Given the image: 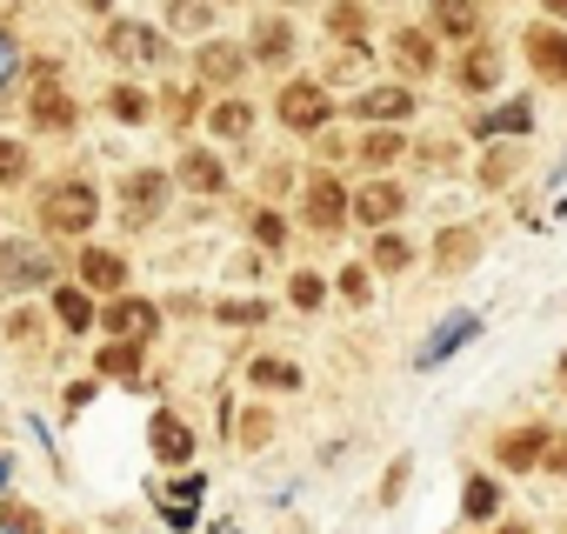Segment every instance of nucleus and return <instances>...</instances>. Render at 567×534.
Listing matches in <instances>:
<instances>
[{
    "label": "nucleus",
    "instance_id": "1",
    "mask_svg": "<svg viewBox=\"0 0 567 534\" xmlns=\"http://www.w3.org/2000/svg\"><path fill=\"white\" fill-rule=\"evenodd\" d=\"M41 220H48V234H87L101 220V194L81 174H68V181H54L41 194Z\"/></svg>",
    "mask_w": 567,
    "mask_h": 534
},
{
    "label": "nucleus",
    "instance_id": "2",
    "mask_svg": "<svg viewBox=\"0 0 567 534\" xmlns=\"http://www.w3.org/2000/svg\"><path fill=\"white\" fill-rule=\"evenodd\" d=\"M328 94H321V81H288L280 88V121H288L295 134H321L328 127Z\"/></svg>",
    "mask_w": 567,
    "mask_h": 534
},
{
    "label": "nucleus",
    "instance_id": "3",
    "mask_svg": "<svg viewBox=\"0 0 567 534\" xmlns=\"http://www.w3.org/2000/svg\"><path fill=\"white\" fill-rule=\"evenodd\" d=\"M48 281V254L34 240H8L0 247V288H41Z\"/></svg>",
    "mask_w": 567,
    "mask_h": 534
},
{
    "label": "nucleus",
    "instance_id": "4",
    "mask_svg": "<svg viewBox=\"0 0 567 534\" xmlns=\"http://www.w3.org/2000/svg\"><path fill=\"white\" fill-rule=\"evenodd\" d=\"M107 54H114L121 68H147V61H161V34L141 28V21H114V28H107Z\"/></svg>",
    "mask_w": 567,
    "mask_h": 534
},
{
    "label": "nucleus",
    "instance_id": "5",
    "mask_svg": "<svg viewBox=\"0 0 567 534\" xmlns=\"http://www.w3.org/2000/svg\"><path fill=\"white\" fill-rule=\"evenodd\" d=\"M341 220H348V187H341L334 174H315V181H308V227L334 234Z\"/></svg>",
    "mask_w": 567,
    "mask_h": 534
},
{
    "label": "nucleus",
    "instance_id": "6",
    "mask_svg": "<svg viewBox=\"0 0 567 534\" xmlns=\"http://www.w3.org/2000/svg\"><path fill=\"white\" fill-rule=\"evenodd\" d=\"M161 201H167V174H127L121 181V207H127V220L141 227V220H154L161 214Z\"/></svg>",
    "mask_w": 567,
    "mask_h": 534
},
{
    "label": "nucleus",
    "instance_id": "7",
    "mask_svg": "<svg viewBox=\"0 0 567 534\" xmlns=\"http://www.w3.org/2000/svg\"><path fill=\"white\" fill-rule=\"evenodd\" d=\"M401 207H408V194H401L394 181H374V187H361V194L348 201V214H354V220H368V227H388Z\"/></svg>",
    "mask_w": 567,
    "mask_h": 534
},
{
    "label": "nucleus",
    "instance_id": "8",
    "mask_svg": "<svg viewBox=\"0 0 567 534\" xmlns=\"http://www.w3.org/2000/svg\"><path fill=\"white\" fill-rule=\"evenodd\" d=\"M121 281H127V260L121 254H107V247H87L81 254V288L87 295H121Z\"/></svg>",
    "mask_w": 567,
    "mask_h": 534
},
{
    "label": "nucleus",
    "instance_id": "9",
    "mask_svg": "<svg viewBox=\"0 0 567 534\" xmlns=\"http://www.w3.org/2000/svg\"><path fill=\"white\" fill-rule=\"evenodd\" d=\"M527 61L540 81H567V34L560 28H534L527 34Z\"/></svg>",
    "mask_w": 567,
    "mask_h": 534
},
{
    "label": "nucleus",
    "instance_id": "10",
    "mask_svg": "<svg viewBox=\"0 0 567 534\" xmlns=\"http://www.w3.org/2000/svg\"><path fill=\"white\" fill-rule=\"evenodd\" d=\"M394 68H401L408 81L434 74V34H421V28H401V34H394Z\"/></svg>",
    "mask_w": 567,
    "mask_h": 534
},
{
    "label": "nucleus",
    "instance_id": "11",
    "mask_svg": "<svg viewBox=\"0 0 567 534\" xmlns=\"http://www.w3.org/2000/svg\"><path fill=\"white\" fill-rule=\"evenodd\" d=\"M147 441H154V454H161V461H194V428H187L181 414H154Z\"/></svg>",
    "mask_w": 567,
    "mask_h": 534
},
{
    "label": "nucleus",
    "instance_id": "12",
    "mask_svg": "<svg viewBox=\"0 0 567 534\" xmlns=\"http://www.w3.org/2000/svg\"><path fill=\"white\" fill-rule=\"evenodd\" d=\"M494 81H501V54H494V48H474V54L454 68V88H461V94H487Z\"/></svg>",
    "mask_w": 567,
    "mask_h": 534
},
{
    "label": "nucleus",
    "instance_id": "13",
    "mask_svg": "<svg viewBox=\"0 0 567 534\" xmlns=\"http://www.w3.org/2000/svg\"><path fill=\"white\" fill-rule=\"evenodd\" d=\"M408 107H414V94H408V88H368V94L354 101V114H361V121H401Z\"/></svg>",
    "mask_w": 567,
    "mask_h": 534
},
{
    "label": "nucleus",
    "instance_id": "14",
    "mask_svg": "<svg viewBox=\"0 0 567 534\" xmlns=\"http://www.w3.org/2000/svg\"><path fill=\"white\" fill-rule=\"evenodd\" d=\"M181 187H194V194H220V187H227V167H220L214 154L194 147V154H181Z\"/></svg>",
    "mask_w": 567,
    "mask_h": 534
},
{
    "label": "nucleus",
    "instance_id": "15",
    "mask_svg": "<svg viewBox=\"0 0 567 534\" xmlns=\"http://www.w3.org/2000/svg\"><path fill=\"white\" fill-rule=\"evenodd\" d=\"M507 468H534L540 454H547V428H514V434H501V448H494Z\"/></svg>",
    "mask_w": 567,
    "mask_h": 534
},
{
    "label": "nucleus",
    "instance_id": "16",
    "mask_svg": "<svg viewBox=\"0 0 567 534\" xmlns=\"http://www.w3.org/2000/svg\"><path fill=\"white\" fill-rule=\"evenodd\" d=\"M240 68H247V54L234 41H207L200 48V81H240Z\"/></svg>",
    "mask_w": 567,
    "mask_h": 534
},
{
    "label": "nucleus",
    "instance_id": "17",
    "mask_svg": "<svg viewBox=\"0 0 567 534\" xmlns=\"http://www.w3.org/2000/svg\"><path fill=\"white\" fill-rule=\"evenodd\" d=\"M107 328H114V335H141V341H147V335L161 328V315H154V301H114V308H107Z\"/></svg>",
    "mask_w": 567,
    "mask_h": 534
},
{
    "label": "nucleus",
    "instance_id": "18",
    "mask_svg": "<svg viewBox=\"0 0 567 534\" xmlns=\"http://www.w3.org/2000/svg\"><path fill=\"white\" fill-rule=\"evenodd\" d=\"M288 54H295V28H288V21H260V34H254V61L280 68Z\"/></svg>",
    "mask_w": 567,
    "mask_h": 534
},
{
    "label": "nucleus",
    "instance_id": "19",
    "mask_svg": "<svg viewBox=\"0 0 567 534\" xmlns=\"http://www.w3.org/2000/svg\"><path fill=\"white\" fill-rule=\"evenodd\" d=\"M28 114H34V127H48V134H61V127H74V101H68L61 88H41Z\"/></svg>",
    "mask_w": 567,
    "mask_h": 534
},
{
    "label": "nucleus",
    "instance_id": "20",
    "mask_svg": "<svg viewBox=\"0 0 567 534\" xmlns=\"http://www.w3.org/2000/svg\"><path fill=\"white\" fill-rule=\"evenodd\" d=\"M434 28H441V34H454V41H467V34L481 28L474 0H434Z\"/></svg>",
    "mask_w": 567,
    "mask_h": 534
},
{
    "label": "nucleus",
    "instance_id": "21",
    "mask_svg": "<svg viewBox=\"0 0 567 534\" xmlns=\"http://www.w3.org/2000/svg\"><path fill=\"white\" fill-rule=\"evenodd\" d=\"M54 315H61V328L87 335V321H94V295H87V288H61V295H54Z\"/></svg>",
    "mask_w": 567,
    "mask_h": 534
},
{
    "label": "nucleus",
    "instance_id": "22",
    "mask_svg": "<svg viewBox=\"0 0 567 534\" xmlns=\"http://www.w3.org/2000/svg\"><path fill=\"white\" fill-rule=\"evenodd\" d=\"M207 121H214V134H220V141H247V127H254V107H247V101H220Z\"/></svg>",
    "mask_w": 567,
    "mask_h": 534
},
{
    "label": "nucleus",
    "instance_id": "23",
    "mask_svg": "<svg viewBox=\"0 0 567 534\" xmlns=\"http://www.w3.org/2000/svg\"><path fill=\"white\" fill-rule=\"evenodd\" d=\"M167 21H174L181 34H200V28L214 21V0H167Z\"/></svg>",
    "mask_w": 567,
    "mask_h": 534
},
{
    "label": "nucleus",
    "instance_id": "24",
    "mask_svg": "<svg viewBox=\"0 0 567 534\" xmlns=\"http://www.w3.org/2000/svg\"><path fill=\"white\" fill-rule=\"evenodd\" d=\"M474 254H481V240L461 234V227H447V234L434 240V260H441V267H461V260H474Z\"/></svg>",
    "mask_w": 567,
    "mask_h": 534
},
{
    "label": "nucleus",
    "instance_id": "25",
    "mask_svg": "<svg viewBox=\"0 0 567 534\" xmlns=\"http://www.w3.org/2000/svg\"><path fill=\"white\" fill-rule=\"evenodd\" d=\"M101 374H114V381H141V348H101Z\"/></svg>",
    "mask_w": 567,
    "mask_h": 534
},
{
    "label": "nucleus",
    "instance_id": "26",
    "mask_svg": "<svg viewBox=\"0 0 567 534\" xmlns=\"http://www.w3.org/2000/svg\"><path fill=\"white\" fill-rule=\"evenodd\" d=\"M107 114H114V121H147V94H141V88H114V94H107Z\"/></svg>",
    "mask_w": 567,
    "mask_h": 534
},
{
    "label": "nucleus",
    "instance_id": "27",
    "mask_svg": "<svg viewBox=\"0 0 567 534\" xmlns=\"http://www.w3.org/2000/svg\"><path fill=\"white\" fill-rule=\"evenodd\" d=\"M328 28H334L341 41H361V34H368V8H348V0H341V8L328 14Z\"/></svg>",
    "mask_w": 567,
    "mask_h": 534
},
{
    "label": "nucleus",
    "instance_id": "28",
    "mask_svg": "<svg viewBox=\"0 0 567 534\" xmlns=\"http://www.w3.org/2000/svg\"><path fill=\"white\" fill-rule=\"evenodd\" d=\"M14 181H28V147L0 141V187H14Z\"/></svg>",
    "mask_w": 567,
    "mask_h": 534
},
{
    "label": "nucleus",
    "instance_id": "29",
    "mask_svg": "<svg viewBox=\"0 0 567 534\" xmlns=\"http://www.w3.org/2000/svg\"><path fill=\"white\" fill-rule=\"evenodd\" d=\"M507 127H514V134L527 127V107H520V101H514V107H501V114H481V121H474V134H507Z\"/></svg>",
    "mask_w": 567,
    "mask_h": 534
},
{
    "label": "nucleus",
    "instance_id": "30",
    "mask_svg": "<svg viewBox=\"0 0 567 534\" xmlns=\"http://www.w3.org/2000/svg\"><path fill=\"white\" fill-rule=\"evenodd\" d=\"M361 161H368V167L401 161V134H368V141H361Z\"/></svg>",
    "mask_w": 567,
    "mask_h": 534
},
{
    "label": "nucleus",
    "instance_id": "31",
    "mask_svg": "<svg viewBox=\"0 0 567 534\" xmlns=\"http://www.w3.org/2000/svg\"><path fill=\"white\" fill-rule=\"evenodd\" d=\"M408 260H414V240H401V234L374 240V267H408Z\"/></svg>",
    "mask_w": 567,
    "mask_h": 534
},
{
    "label": "nucleus",
    "instance_id": "32",
    "mask_svg": "<svg viewBox=\"0 0 567 534\" xmlns=\"http://www.w3.org/2000/svg\"><path fill=\"white\" fill-rule=\"evenodd\" d=\"M247 374H254L260 388H295V381H301V368H288V361H254Z\"/></svg>",
    "mask_w": 567,
    "mask_h": 534
},
{
    "label": "nucleus",
    "instance_id": "33",
    "mask_svg": "<svg viewBox=\"0 0 567 534\" xmlns=\"http://www.w3.org/2000/svg\"><path fill=\"white\" fill-rule=\"evenodd\" d=\"M494 507H501V487H494V481H474V487H467V514H474V521H487Z\"/></svg>",
    "mask_w": 567,
    "mask_h": 534
},
{
    "label": "nucleus",
    "instance_id": "34",
    "mask_svg": "<svg viewBox=\"0 0 567 534\" xmlns=\"http://www.w3.org/2000/svg\"><path fill=\"white\" fill-rule=\"evenodd\" d=\"M220 321H234V328H260V321H267V308H260V301H227V308H220Z\"/></svg>",
    "mask_w": 567,
    "mask_h": 534
},
{
    "label": "nucleus",
    "instance_id": "35",
    "mask_svg": "<svg viewBox=\"0 0 567 534\" xmlns=\"http://www.w3.org/2000/svg\"><path fill=\"white\" fill-rule=\"evenodd\" d=\"M254 240L260 247H280V240H288V220H280V214H254Z\"/></svg>",
    "mask_w": 567,
    "mask_h": 534
},
{
    "label": "nucleus",
    "instance_id": "36",
    "mask_svg": "<svg viewBox=\"0 0 567 534\" xmlns=\"http://www.w3.org/2000/svg\"><path fill=\"white\" fill-rule=\"evenodd\" d=\"M321 295H328V288H321V281H315V275H295V308H315V301H321Z\"/></svg>",
    "mask_w": 567,
    "mask_h": 534
},
{
    "label": "nucleus",
    "instance_id": "37",
    "mask_svg": "<svg viewBox=\"0 0 567 534\" xmlns=\"http://www.w3.org/2000/svg\"><path fill=\"white\" fill-rule=\"evenodd\" d=\"M14 68H21V54H14V41H8V28H0V88L14 81Z\"/></svg>",
    "mask_w": 567,
    "mask_h": 534
},
{
    "label": "nucleus",
    "instance_id": "38",
    "mask_svg": "<svg viewBox=\"0 0 567 534\" xmlns=\"http://www.w3.org/2000/svg\"><path fill=\"white\" fill-rule=\"evenodd\" d=\"M267 428H274L267 414H247V421H240V441H247V448H260V441H267Z\"/></svg>",
    "mask_w": 567,
    "mask_h": 534
},
{
    "label": "nucleus",
    "instance_id": "39",
    "mask_svg": "<svg viewBox=\"0 0 567 534\" xmlns=\"http://www.w3.org/2000/svg\"><path fill=\"white\" fill-rule=\"evenodd\" d=\"M341 295L348 301H368V275H361V267H348V275H341Z\"/></svg>",
    "mask_w": 567,
    "mask_h": 534
},
{
    "label": "nucleus",
    "instance_id": "40",
    "mask_svg": "<svg viewBox=\"0 0 567 534\" xmlns=\"http://www.w3.org/2000/svg\"><path fill=\"white\" fill-rule=\"evenodd\" d=\"M481 181H487V187H501V181H507V154H487V167H481Z\"/></svg>",
    "mask_w": 567,
    "mask_h": 534
},
{
    "label": "nucleus",
    "instance_id": "41",
    "mask_svg": "<svg viewBox=\"0 0 567 534\" xmlns=\"http://www.w3.org/2000/svg\"><path fill=\"white\" fill-rule=\"evenodd\" d=\"M8 527H14V534H41V521H34L28 507H8Z\"/></svg>",
    "mask_w": 567,
    "mask_h": 534
},
{
    "label": "nucleus",
    "instance_id": "42",
    "mask_svg": "<svg viewBox=\"0 0 567 534\" xmlns=\"http://www.w3.org/2000/svg\"><path fill=\"white\" fill-rule=\"evenodd\" d=\"M547 468H554V474H567V441H547Z\"/></svg>",
    "mask_w": 567,
    "mask_h": 534
},
{
    "label": "nucleus",
    "instance_id": "43",
    "mask_svg": "<svg viewBox=\"0 0 567 534\" xmlns=\"http://www.w3.org/2000/svg\"><path fill=\"white\" fill-rule=\"evenodd\" d=\"M540 8H547V14H560V21H567V0H540Z\"/></svg>",
    "mask_w": 567,
    "mask_h": 534
},
{
    "label": "nucleus",
    "instance_id": "44",
    "mask_svg": "<svg viewBox=\"0 0 567 534\" xmlns=\"http://www.w3.org/2000/svg\"><path fill=\"white\" fill-rule=\"evenodd\" d=\"M81 8H87V14H101V8H107V0H81Z\"/></svg>",
    "mask_w": 567,
    "mask_h": 534
},
{
    "label": "nucleus",
    "instance_id": "45",
    "mask_svg": "<svg viewBox=\"0 0 567 534\" xmlns=\"http://www.w3.org/2000/svg\"><path fill=\"white\" fill-rule=\"evenodd\" d=\"M507 534H527V527H507Z\"/></svg>",
    "mask_w": 567,
    "mask_h": 534
}]
</instances>
